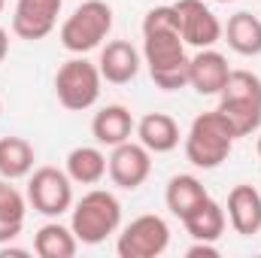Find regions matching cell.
<instances>
[{
	"mask_svg": "<svg viewBox=\"0 0 261 258\" xmlns=\"http://www.w3.org/2000/svg\"><path fill=\"white\" fill-rule=\"evenodd\" d=\"M3 6H6V0H0V12H3Z\"/></svg>",
	"mask_w": 261,
	"mask_h": 258,
	"instance_id": "4316f807",
	"label": "cell"
},
{
	"mask_svg": "<svg viewBox=\"0 0 261 258\" xmlns=\"http://www.w3.org/2000/svg\"><path fill=\"white\" fill-rule=\"evenodd\" d=\"M143 61L152 79L164 91H179L189 85V55L179 34V15L170 6H155L143 18Z\"/></svg>",
	"mask_w": 261,
	"mask_h": 258,
	"instance_id": "6da1fadb",
	"label": "cell"
},
{
	"mask_svg": "<svg viewBox=\"0 0 261 258\" xmlns=\"http://www.w3.org/2000/svg\"><path fill=\"white\" fill-rule=\"evenodd\" d=\"M228 46L237 52V55H246V58H255L261 55V18L252 12H234L228 18V28L222 31Z\"/></svg>",
	"mask_w": 261,
	"mask_h": 258,
	"instance_id": "e0dca14e",
	"label": "cell"
},
{
	"mask_svg": "<svg viewBox=\"0 0 261 258\" xmlns=\"http://www.w3.org/2000/svg\"><path fill=\"white\" fill-rule=\"evenodd\" d=\"M6 52H9V34L0 28V64H3V58H6Z\"/></svg>",
	"mask_w": 261,
	"mask_h": 258,
	"instance_id": "d4e9b609",
	"label": "cell"
},
{
	"mask_svg": "<svg viewBox=\"0 0 261 258\" xmlns=\"http://www.w3.org/2000/svg\"><path fill=\"white\" fill-rule=\"evenodd\" d=\"M216 3H234V0H216Z\"/></svg>",
	"mask_w": 261,
	"mask_h": 258,
	"instance_id": "83f0119b",
	"label": "cell"
},
{
	"mask_svg": "<svg viewBox=\"0 0 261 258\" xmlns=\"http://www.w3.org/2000/svg\"><path fill=\"white\" fill-rule=\"evenodd\" d=\"M67 176L79 186H97L107 176V155L97 146H76L67 155Z\"/></svg>",
	"mask_w": 261,
	"mask_h": 258,
	"instance_id": "44dd1931",
	"label": "cell"
},
{
	"mask_svg": "<svg viewBox=\"0 0 261 258\" xmlns=\"http://www.w3.org/2000/svg\"><path fill=\"white\" fill-rule=\"evenodd\" d=\"M0 113H3V104H0Z\"/></svg>",
	"mask_w": 261,
	"mask_h": 258,
	"instance_id": "f1b7e54d",
	"label": "cell"
},
{
	"mask_svg": "<svg viewBox=\"0 0 261 258\" xmlns=\"http://www.w3.org/2000/svg\"><path fill=\"white\" fill-rule=\"evenodd\" d=\"M134 116H130L128 107H122V104H110V107H103L100 113H94V119H91V134H94V140L100 143V146H119V143H125L130 140V134H134Z\"/></svg>",
	"mask_w": 261,
	"mask_h": 258,
	"instance_id": "9a60e30c",
	"label": "cell"
},
{
	"mask_svg": "<svg viewBox=\"0 0 261 258\" xmlns=\"http://www.w3.org/2000/svg\"><path fill=\"white\" fill-rule=\"evenodd\" d=\"M97 70L107 82L113 85H125L140 73V52L130 46L128 40H113L100 49V61Z\"/></svg>",
	"mask_w": 261,
	"mask_h": 258,
	"instance_id": "5bb4252c",
	"label": "cell"
},
{
	"mask_svg": "<svg viewBox=\"0 0 261 258\" xmlns=\"http://www.w3.org/2000/svg\"><path fill=\"white\" fill-rule=\"evenodd\" d=\"M34 146L24 137H0V176L21 179L34 170Z\"/></svg>",
	"mask_w": 261,
	"mask_h": 258,
	"instance_id": "603a6c76",
	"label": "cell"
},
{
	"mask_svg": "<svg viewBox=\"0 0 261 258\" xmlns=\"http://www.w3.org/2000/svg\"><path fill=\"white\" fill-rule=\"evenodd\" d=\"M76 249H79V240L73 228L61 222H46L34 237V252L40 258H73Z\"/></svg>",
	"mask_w": 261,
	"mask_h": 258,
	"instance_id": "7402d4cb",
	"label": "cell"
},
{
	"mask_svg": "<svg viewBox=\"0 0 261 258\" xmlns=\"http://www.w3.org/2000/svg\"><path fill=\"white\" fill-rule=\"evenodd\" d=\"M258 158H261V134H258Z\"/></svg>",
	"mask_w": 261,
	"mask_h": 258,
	"instance_id": "484cf974",
	"label": "cell"
},
{
	"mask_svg": "<svg viewBox=\"0 0 261 258\" xmlns=\"http://www.w3.org/2000/svg\"><path fill=\"white\" fill-rule=\"evenodd\" d=\"M107 173H110V179L119 186V189H140L146 179H149V173H152V152L143 146V143H119V146H113V155L107 158Z\"/></svg>",
	"mask_w": 261,
	"mask_h": 258,
	"instance_id": "30bf717a",
	"label": "cell"
},
{
	"mask_svg": "<svg viewBox=\"0 0 261 258\" xmlns=\"http://www.w3.org/2000/svg\"><path fill=\"white\" fill-rule=\"evenodd\" d=\"M110 31H113V6L103 0H85L61 24V46L73 55H85L97 49Z\"/></svg>",
	"mask_w": 261,
	"mask_h": 258,
	"instance_id": "5b68a950",
	"label": "cell"
},
{
	"mask_svg": "<svg viewBox=\"0 0 261 258\" xmlns=\"http://www.w3.org/2000/svg\"><path fill=\"white\" fill-rule=\"evenodd\" d=\"M173 9L179 15V34H182L186 46L213 49L222 40V31L225 28L216 18V12L210 6H203V0H176Z\"/></svg>",
	"mask_w": 261,
	"mask_h": 258,
	"instance_id": "9c48e42d",
	"label": "cell"
},
{
	"mask_svg": "<svg viewBox=\"0 0 261 258\" xmlns=\"http://www.w3.org/2000/svg\"><path fill=\"white\" fill-rule=\"evenodd\" d=\"M225 222H228L225 207L216 203L213 197H206L200 207H195V210L182 219L186 231H189L195 240H210V243H216V240L225 234Z\"/></svg>",
	"mask_w": 261,
	"mask_h": 258,
	"instance_id": "ffe728a7",
	"label": "cell"
},
{
	"mask_svg": "<svg viewBox=\"0 0 261 258\" xmlns=\"http://www.w3.org/2000/svg\"><path fill=\"white\" fill-rule=\"evenodd\" d=\"M137 137H140V143H143L149 152L164 155V152H173V149L179 146V125H176V119L167 116V113H149V116L140 119Z\"/></svg>",
	"mask_w": 261,
	"mask_h": 258,
	"instance_id": "2e32d148",
	"label": "cell"
},
{
	"mask_svg": "<svg viewBox=\"0 0 261 258\" xmlns=\"http://www.w3.org/2000/svg\"><path fill=\"white\" fill-rule=\"evenodd\" d=\"M189 258H219V246L210 243V240H195V246L186 249Z\"/></svg>",
	"mask_w": 261,
	"mask_h": 258,
	"instance_id": "cb8c5ba5",
	"label": "cell"
},
{
	"mask_svg": "<svg viewBox=\"0 0 261 258\" xmlns=\"http://www.w3.org/2000/svg\"><path fill=\"white\" fill-rule=\"evenodd\" d=\"M210 194L203 189V183L192 176V173H179V176H173L170 183H167V192H164V200H167V210L182 222L195 207H200L203 200H206Z\"/></svg>",
	"mask_w": 261,
	"mask_h": 258,
	"instance_id": "d6986e66",
	"label": "cell"
},
{
	"mask_svg": "<svg viewBox=\"0 0 261 258\" xmlns=\"http://www.w3.org/2000/svg\"><path fill=\"white\" fill-rule=\"evenodd\" d=\"M237 131L222 116V110L200 113L186 134V158L200 170H216L234 149Z\"/></svg>",
	"mask_w": 261,
	"mask_h": 258,
	"instance_id": "3957f363",
	"label": "cell"
},
{
	"mask_svg": "<svg viewBox=\"0 0 261 258\" xmlns=\"http://www.w3.org/2000/svg\"><path fill=\"white\" fill-rule=\"evenodd\" d=\"M170 246V228L161 216L146 213L122 228L116 252L119 258H158Z\"/></svg>",
	"mask_w": 261,
	"mask_h": 258,
	"instance_id": "ba28073f",
	"label": "cell"
},
{
	"mask_svg": "<svg viewBox=\"0 0 261 258\" xmlns=\"http://www.w3.org/2000/svg\"><path fill=\"white\" fill-rule=\"evenodd\" d=\"M12 179L0 176V246L15 240L24 228V213H28V197L9 186Z\"/></svg>",
	"mask_w": 261,
	"mask_h": 258,
	"instance_id": "ac0fdd59",
	"label": "cell"
},
{
	"mask_svg": "<svg viewBox=\"0 0 261 258\" xmlns=\"http://www.w3.org/2000/svg\"><path fill=\"white\" fill-rule=\"evenodd\" d=\"M119 225H122V203L113 192L103 189L85 192L70 210V228L76 240L85 246L103 243L110 234L119 231Z\"/></svg>",
	"mask_w": 261,
	"mask_h": 258,
	"instance_id": "7a4b0ae2",
	"label": "cell"
},
{
	"mask_svg": "<svg viewBox=\"0 0 261 258\" xmlns=\"http://www.w3.org/2000/svg\"><path fill=\"white\" fill-rule=\"evenodd\" d=\"M228 222L237 234L252 237L261 231V194L255 186H234L228 194Z\"/></svg>",
	"mask_w": 261,
	"mask_h": 258,
	"instance_id": "4fadbf2b",
	"label": "cell"
},
{
	"mask_svg": "<svg viewBox=\"0 0 261 258\" xmlns=\"http://www.w3.org/2000/svg\"><path fill=\"white\" fill-rule=\"evenodd\" d=\"M100 82H103V76H100L97 64H91L85 58H70L55 73L58 104L70 113H82V110L94 107L100 97Z\"/></svg>",
	"mask_w": 261,
	"mask_h": 258,
	"instance_id": "8992f818",
	"label": "cell"
},
{
	"mask_svg": "<svg viewBox=\"0 0 261 258\" xmlns=\"http://www.w3.org/2000/svg\"><path fill=\"white\" fill-rule=\"evenodd\" d=\"M64 0H18L12 12V34L18 40H43L55 31Z\"/></svg>",
	"mask_w": 261,
	"mask_h": 258,
	"instance_id": "8fae6325",
	"label": "cell"
},
{
	"mask_svg": "<svg viewBox=\"0 0 261 258\" xmlns=\"http://www.w3.org/2000/svg\"><path fill=\"white\" fill-rule=\"evenodd\" d=\"M28 203L49 219H58L73 210V179L67 176V170L37 167L28 179Z\"/></svg>",
	"mask_w": 261,
	"mask_h": 258,
	"instance_id": "52a82bcc",
	"label": "cell"
},
{
	"mask_svg": "<svg viewBox=\"0 0 261 258\" xmlns=\"http://www.w3.org/2000/svg\"><path fill=\"white\" fill-rule=\"evenodd\" d=\"M219 110L234 125L237 137H249L261 128V76L252 70H231L219 91Z\"/></svg>",
	"mask_w": 261,
	"mask_h": 258,
	"instance_id": "277c9868",
	"label": "cell"
},
{
	"mask_svg": "<svg viewBox=\"0 0 261 258\" xmlns=\"http://www.w3.org/2000/svg\"><path fill=\"white\" fill-rule=\"evenodd\" d=\"M228 76H231L228 58L216 49H197V55L189 61V85L197 94H219Z\"/></svg>",
	"mask_w": 261,
	"mask_h": 258,
	"instance_id": "7c38bea8",
	"label": "cell"
}]
</instances>
